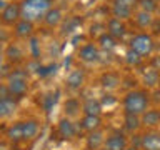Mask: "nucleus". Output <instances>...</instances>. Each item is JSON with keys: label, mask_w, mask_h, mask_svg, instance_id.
Segmentation results:
<instances>
[{"label": "nucleus", "mask_w": 160, "mask_h": 150, "mask_svg": "<svg viewBox=\"0 0 160 150\" xmlns=\"http://www.w3.org/2000/svg\"><path fill=\"white\" fill-rule=\"evenodd\" d=\"M53 7V0H22L20 8H22V18L28 22H37L43 20L45 13Z\"/></svg>", "instance_id": "nucleus-1"}, {"label": "nucleus", "mask_w": 160, "mask_h": 150, "mask_svg": "<svg viewBox=\"0 0 160 150\" xmlns=\"http://www.w3.org/2000/svg\"><path fill=\"white\" fill-rule=\"evenodd\" d=\"M150 98L147 92L143 90H130V92L123 97V108L125 113H132V115H142L148 110Z\"/></svg>", "instance_id": "nucleus-2"}, {"label": "nucleus", "mask_w": 160, "mask_h": 150, "mask_svg": "<svg viewBox=\"0 0 160 150\" xmlns=\"http://www.w3.org/2000/svg\"><path fill=\"white\" fill-rule=\"evenodd\" d=\"M7 87L10 90V93L13 97H23L28 90V78H27V72L23 70H13L7 78Z\"/></svg>", "instance_id": "nucleus-3"}, {"label": "nucleus", "mask_w": 160, "mask_h": 150, "mask_svg": "<svg viewBox=\"0 0 160 150\" xmlns=\"http://www.w3.org/2000/svg\"><path fill=\"white\" fill-rule=\"evenodd\" d=\"M130 48H132L133 52H137L138 55H142V57H148L155 48L153 37L150 33H145V32L135 33L133 37L130 38Z\"/></svg>", "instance_id": "nucleus-4"}, {"label": "nucleus", "mask_w": 160, "mask_h": 150, "mask_svg": "<svg viewBox=\"0 0 160 150\" xmlns=\"http://www.w3.org/2000/svg\"><path fill=\"white\" fill-rule=\"evenodd\" d=\"M22 17V8L20 3H7L0 13V20L3 25H15Z\"/></svg>", "instance_id": "nucleus-5"}, {"label": "nucleus", "mask_w": 160, "mask_h": 150, "mask_svg": "<svg viewBox=\"0 0 160 150\" xmlns=\"http://www.w3.org/2000/svg\"><path fill=\"white\" fill-rule=\"evenodd\" d=\"M78 57L82 62H87V63L98 62L100 60V50H98L97 45H93V43H85L83 47H80V50H78Z\"/></svg>", "instance_id": "nucleus-6"}, {"label": "nucleus", "mask_w": 160, "mask_h": 150, "mask_svg": "<svg viewBox=\"0 0 160 150\" xmlns=\"http://www.w3.org/2000/svg\"><path fill=\"white\" fill-rule=\"evenodd\" d=\"M107 33H110L115 40H120V38L125 37V33H127V25H125L122 20L112 17L107 22Z\"/></svg>", "instance_id": "nucleus-7"}, {"label": "nucleus", "mask_w": 160, "mask_h": 150, "mask_svg": "<svg viewBox=\"0 0 160 150\" xmlns=\"http://www.w3.org/2000/svg\"><path fill=\"white\" fill-rule=\"evenodd\" d=\"M142 150H160V132H148L140 140Z\"/></svg>", "instance_id": "nucleus-8"}, {"label": "nucleus", "mask_w": 160, "mask_h": 150, "mask_svg": "<svg viewBox=\"0 0 160 150\" xmlns=\"http://www.w3.org/2000/svg\"><path fill=\"white\" fill-rule=\"evenodd\" d=\"M58 135L63 140H72L77 135V128L68 118H62L58 122Z\"/></svg>", "instance_id": "nucleus-9"}, {"label": "nucleus", "mask_w": 160, "mask_h": 150, "mask_svg": "<svg viewBox=\"0 0 160 150\" xmlns=\"http://www.w3.org/2000/svg\"><path fill=\"white\" fill-rule=\"evenodd\" d=\"M15 37L18 38H27V37H32L33 33V23L28 22V20H23L20 18L17 23H15V30H13Z\"/></svg>", "instance_id": "nucleus-10"}, {"label": "nucleus", "mask_w": 160, "mask_h": 150, "mask_svg": "<svg viewBox=\"0 0 160 150\" xmlns=\"http://www.w3.org/2000/svg\"><path fill=\"white\" fill-rule=\"evenodd\" d=\"M105 148L108 150H125L127 148V138L122 133H112L105 140Z\"/></svg>", "instance_id": "nucleus-11"}, {"label": "nucleus", "mask_w": 160, "mask_h": 150, "mask_svg": "<svg viewBox=\"0 0 160 150\" xmlns=\"http://www.w3.org/2000/svg\"><path fill=\"white\" fill-rule=\"evenodd\" d=\"M100 125H102V118L100 115H85L80 122V127H82L85 132H93V130H98Z\"/></svg>", "instance_id": "nucleus-12"}, {"label": "nucleus", "mask_w": 160, "mask_h": 150, "mask_svg": "<svg viewBox=\"0 0 160 150\" xmlns=\"http://www.w3.org/2000/svg\"><path fill=\"white\" fill-rule=\"evenodd\" d=\"M100 83H102V87L107 88V90H115L120 85V77H118V73H115V72H105V73H102V77H100Z\"/></svg>", "instance_id": "nucleus-13"}, {"label": "nucleus", "mask_w": 160, "mask_h": 150, "mask_svg": "<svg viewBox=\"0 0 160 150\" xmlns=\"http://www.w3.org/2000/svg\"><path fill=\"white\" fill-rule=\"evenodd\" d=\"M140 120H142V125H147V127H158L160 125V110H157V108L147 110L145 113L140 115Z\"/></svg>", "instance_id": "nucleus-14"}, {"label": "nucleus", "mask_w": 160, "mask_h": 150, "mask_svg": "<svg viewBox=\"0 0 160 150\" xmlns=\"http://www.w3.org/2000/svg\"><path fill=\"white\" fill-rule=\"evenodd\" d=\"M113 18H118V20H128L133 13V8L132 7H127V5H118V3H113L112 5V10H110Z\"/></svg>", "instance_id": "nucleus-15"}, {"label": "nucleus", "mask_w": 160, "mask_h": 150, "mask_svg": "<svg viewBox=\"0 0 160 150\" xmlns=\"http://www.w3.org/2000/svg\"><path fill=\"white\" fill-rule=\"evenodd\" d=\"M142 82L145 87H155V85H158L160 82V72L157 68H153V67H150L148 70H143V73H142Z\"/></svg>", "instance_id": "nucleus-16"}, {"label": "nucleus", "mask_w": 160, "mask_h": 150, "mask_svg": "<svg viewBox=\"0 0 160 150\" xmlns=\"http://www.w3.org/2000/svg\"><path fill=\"white\" fill-rule=\"evenodd\" d=\"M103 140V132L102 130H93V132L88 133L87 137V150H98L102 147Z\"/></svg>", "instance_id": "nucleus-17"}, {"label": "nucleus", "mask_w": 160, "mask_h": 150, "mask_svg": "<svg viewBox=\"0 0 160 150\" xmlns=\"http://www.w3.org/2000/svg\"><path fill=\"white\" fill-rule=\"evenodd\" d=\"M85 82V73L83 70H72L67 77V85L70 88H80Z\"/></svg>", "instance_id": "nucleus-18"}, {"label": "nucleus", "mask_w": 160, "mask_h": 150, "mask_svg": "<svg viewBox=\"0 0 160 150\" xmlns=\"http://www.w3.org/2000/svg\"><path fill=\"white\" fill-rule=\"evenodd\" d=\"M62 18H63L62 17V10L52 7L47 13H45L43 22H45V25H48V27H57V25L62 22Z\"/></svg>", "instance_id": "nucleus-19"}, {"label": "nucleus", "mask_w": 160, "mask_h": 150, "mask_svg": "<svg viewBox=\"0 0 160 150\" xmlns=\"http://www.w3.org/2000/svg\"><path fill=\"white\" fill-rule=\"evenodd\" d=\"M7 137L10 142L13 143H18L23 140V128H22V122H17V123H12L7 130Z\"/></svg>", "instance_id": "nucleus-20"}, {"label": "nucleus", "mask_w": 160, "mask_h": 150, "mask_svg": "<svg viewBox=\"0 0 160 150\" xmlns=\"http://www.w3.org/2000/svg\"><path fill=\"white\" fill-rule=\"evenodd\" d=\"M85 115H100L102 113V103L97 98H87L82 105Z\"/></svg>", "instance_id": "nucleus-21"}, {"label": "nucleus", "mask_w": 160, "mask_h": 150, "mask_svg": "<svg viewBox=\"0 0 160 150\" xmlns=\"http://www.w3.org/2000/svg\"><path fill=\"white\" fill-rule=\"evenodd\" d=\"M97 43H98V47L102 50H105V52H112V50L117 48V40H115L110 33H107V32L97 38Z\"/></svg>", "instance_id": "nucleus-22"}, {"label": "nucleus", "mask_w": 160, "mask_h": 150, "mask_svg": "<svg viewBox=\"0 0 160 150\" xmlns=\"http://www.w3.org/2000/svg\"><path fill=\"white\" fill-rule=\"evenodd\" d=\"M15 108H17V102L13 98H0V118H7L10 115H13Z\"/></svg>", "instance_id": "nucleus-23"}, {"label": "nucleus", "mask_w": 160, "mask_h": 150, "mask_svg": "<svg viewBox=\"0 0 160 150\" xmlns=\"http://www.w3.org/2000/svg\"><path fill=\"white\" fill-rule=\"evenodd\" d=\"M22 128H23V140H32L38 132V123L37 120H25V122H22Z\"/></svg>", "instance_id": "nucleus-24"}, {"label": "nucleus", "mask_w": 160, "mask_h": 150, "mask_svg": "<svg viewBox=\"0 0 160 150\" xmlns=\"http://www.w3.org/2000/svg\"><path fill=\"white\" fill-rule=\"evenodd\" d=\"M142 125V120H140L138 115H132V113H125V118H123V127L125 130L128 132H137Z\"/></svg>", "instance_id": "nucleus-25"}, {"label": "nucleus", "mask_w": 160, "mask_h": 150, "mask_svg": "<svg viewBox=\"0 0 160 150\" xmlns=\"http://www.w3.org/2000/svg\"><path fill=\"white\" fill-rule=\"evenodd\" d=\"M153 18H155V17H153L152 13L142 12V10H138V12L135 13V23H137L140 28H150V25H152Z\"/></svg>", "instance_id": "nucleus-26"}, {"label": "nucleus", "mask_w": 160, "mask_h": 150, "mask_svg": "<svg viewBox=\"0 0 160 150\" xmlns=\"http://www.w3.org/2000/svg\"><path fill=\"white\" fill-rule=\"evenodd\" d=\"M125 62H127V65H130V67H138V65L143 62V57L130 48V50H127V53H125Z\"/></svg>", "instance_id": "nucleus-27"}, {"label": "nucleus", "mask_w": 160, "mask_h": 150, "mask_svg": "<svg viewBox=\"0 0 160 150\" xmlns=\"http://www.w3.org/2000/svg\"><path fill=\"white\" fill-rule=\"evenodd\" d=\"M137 5L142 12L147 13H153L158 10V2H155V0H137Z\"/></svg>", "instance_id": "nucleus-28"}, {"label": "nucleus", "mask_w": 160, "mask_h": 150, "mask_svg": "<svg viewBox=\"0 0 160 150\" xmlns=\"http://www.w3.org/2000/svg\"><path fill=\"white\" fill-rule=\"evenodd\" d=\"M63 108H65V113H67L68 117H73V115H77L78 110H80V102L77 98H68L67 102H65Z\"/></svg>", "instance_id": "nucleus-29"}, {"label": "nucleus", "mask_w": 160, "mask_h": 150, "mask_svg": "<svg viewBox=\"0 0 160 150\" xmlns=\"http://www.w3.org/2000/svg\"><path fill=\"white\" fill-rule=\"evenodd\" d=\"M105 32H107V25H105L103 22H95L93 25H90V35H92L93 38H98L100 35H103Z\"/></svg>", "instance_id": "nucleus-30"}, {"label": "nucleus", "mask_w": 160, "mask_h": 150, "mask_svg": "<svg viewBox=\"0 0 160 150\" xmlns=\"http://www.w3.org/2000/svg\"><path fill=\"white\" fill-rule=\"evenodd\" d=\"M78 25H82V20H80L78 17H70L62 27V30H63V33H70V32H73Z\"/></svg>", "instance_id": "nucleus-31"}, {"label": "nucleus", "mask_w": 160, "mask_h": 150, "mask_svg": "<svg viewBox=\"0 0 160 150\" xmlns=\"http://www.w3.org/2000/svg\"><path fill=\"white\" fill-rule=\"evenodd\" d=\"M7 57H8V60L10 62H17V60H20L22 58V50H20L17 45H10V47L7 48Z\"/></svg>", "instance_id": "nucleus-32"}, {"label": "nucleus", "mask_w": 160, "mask_h": 150, "mask_svg": "<svg viewBox=\"0 0 160 150\" xmlns=\"http://www.w3.org/2000/svg\"><path fill=\"white\" fill-rule=\"evenodd\" d=\"M55 102H57V97H55V95H45V97L42 98V105H43V110H45V112L48 113L50 110L53 108Z\"/></svg>", "instance_id": "nucleus-33"}, {"label": "nucleus", "mask_w": 160, "mask_h": 150, "mask_svg": "<svg viewBox=\"0 0 160 150\" xmlns=\"http://www.w3.org/2000/svg\"><path fill=\"white\" fill-rule=\"evenodd\" d=\"M55 70H57V65H40L37 73L40 77H47L50 73H55Z\"/></svg>", "instance_id": "nucleus-34"}, {"label": "nucleus", "mask_w": 160, "mask_h": 150, "mask_svg": "<svg viewBox=\"0 0 160 150\" xmlns=\"http://www.w3.org/2000/svg\"><path fill=\"white\" fill-rule=\"evenodd\" d=\"M0 98H2V100H5V98H13V95L10 93L7 83H0Z\"/></svg>", "instance_id": "nucleus-35"}, {"label": "nucleus", "mask_w": 160, "mask_h": 150, "mask_svg": "<svg viewBox=\"0 0 160 150\" xmlns=\"http://www.w3.org/2000/svg\"><path fill=\"white\" fill-rule=\"evenodd\" d=\"M115 102H117V100H115L113 95H105V97L100 100V103H102V108H103V107H112V105H115Z\"/></svg>", "instance_id": "nucleus-36"}, {"label": "nucleus", "mask_w": 160, "mask_h": 150, "mask_svg": "<svg viewBox=\"0 0 160 150\" xmlns=\"http://www.w3.org/2000/svg\"><path fill=\"white\" fill-rule=\"evenodd\" d=\"M150 30H152V35H160V18H153Z\"/></svg>", "instance_id": "nucleus-37"}, {"label": "nucleus", "mask_w": 160, "mask_h": 150, "mask_svg": "<svg viewBox=\"0 0 160 150\" xmlns=\"http://www.w3.org/2000/svg\"><path fill=\"white\" fill-rule=\"evenodd\" d=\"M30 48H32V57H33V58H38V57H40V52H38V48H37V40H35V38H32Z\"/></svg>", "instance_id": "nucleus-38"}, {"label": "nucleus", "mask_w": 160, "mask_h": 150, "mask_svg": "<svg viewBox=\"0 0 160 150\" xmlns=\"http://www.w3.org/2000/svg\"><path fill=\"white\" fill-rule=\"evenodd\" d=\"M113 3H118V5H127V7H132L137 5V0H113Z\"/></svg>", "instance_id": "nucleus-39"}, {"label": "nucleus", "mask_w": 160, "mask_h": 150, "mask_svg": "<svg viewBox=\"0 0 160 150\" xmlns=\"http://www.w3.org/2000/svg\"><path fill=\"white\" fill-rule=\"evenodd\" d=\"M152 67L157 68V70H160V55H157V57L152 58Z\"/></svg>", "instance_id": "nucleus-40"}, {"label": "nucleus", "mask_w": 160, "mask_h": 150, "mask_svg": "<svg viewBox=\"0 0 160 150\" xmlns=\"http://www.w3.org/2000/svg\"><path fill=\"white\" fill-rule=\"evenodd\" d=\"M153 100L155 102H160V90H157V92L153 93Z\"/></svg>", "instance_id": "nucleus-41"}, {"label": "nucleus", "mask_w": 160, "mask_h": 150, "mask_svg": "<svg viewBox=\"0 0 160 150\" xmlns=\"http://www.w3.org/2000/svg\"><path fill=\"white\" fill-rule=\"evenodd\" d=\"M5 8V2H3V0H0V10H3Z\"/></svg>", "instance_id": "nucleus-42"}, {"label": "nucleus", "mask_w": 160, "mask_h": 150, "mask_svg": "<svg viewBox=\"0 0 160 150\" xmlns=\"http://www.w3.org/2000/svg\"><path fill=\"white\" fill-rule=\"evenodd\" d=\"M125 150H138V148H137V147H130V148L127 147V148H125Z\"/></svg>", "instance_id": "nucleus-43"}, {"label": "nucleus", "mask_w": 160, "mask_h": 150, "mask_svg": "<svg viewBox=\"0 0 160 150\" xmlns=\"http://www.w3.org/2000/svg\"><path fill=\"white\" fill-rule=\"evenodd\" d=\"M2 62H3V57H2V53H0V67H2Z\"/></svg>", "instance_id": "nucleus-44"}, {"label": "nucleus", "mask_w": 160, "mask_h": 150, "mask_svg": "<svg viewBox=\"0 0 160 150\" xmlns=\"http://www.w3.org/2000/svg\"><path fill=\"white\" fill-rule=\"evenodd\" d=\"M0 53H2V42H0Z\"/></svg>", "instance_id": "nucleus-45"}, {"label": "nucleus", "mask_w": 160, "mask_h": 150, "mask_svg": "<svg viewBox=\"0 0 160 150\" xmlns=\"http://www.w3.org/2000/svg\"><path fill=\"white\" fill-rule=\"evenodd\" d=\"M98 150H108V148H98Z\"/></svg>", "instance_id": "nucleus-46"}, {"label": "nucleus", "mask_w": 160, "mask_h": 150, "mask_svg": "<svg viewBox=\"0 0 160 150\" xmlns=\"http://www.w3.org/2000/svg\"><path fill=\"white\" fill-rule=\"evenodd\" d=\"M0 82H2V75H0Z\"/></svg>", "instance_id": "nucleus-47"}, {"label": "nucleus", "mask_w": 160, "mask_h": 150, "mask_svg": "<svg viewBox=\"0 0 160 150\" xmlns=\"http://www.w3.org/2000/svg\"><path fill=\"white\" fill-rule=\"evenodd\" d=\"M155 2H160V0H155Z\"/></svg>", "instance_id": "nucleus-48"}, {"label": "nucleus", "mask_w": 160, "mask_h": 150, "mask_svg": "<svg viewBox=\"0 0 160 150\" xmlns=\"http://www.w3.org/2000/svg\"><path fill=\"white\" fill-rule=\"evenodd\" d=\"M158 87H160V82H158Z\"/></svg>", "instance_id": "nucleus-49"}]
</instances>
